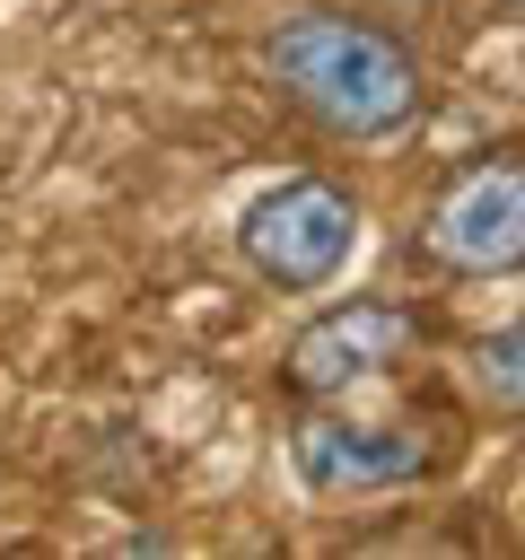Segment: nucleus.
<instances>
[{"instance_id":"6","label":"nucleus","mask_w":525,"mask_h":560,"mask_svg":"<svg viewBox=\"0 0 525 560\" xmlns=\"http://www.w3.org/2000/svg\"><path fill=\"white\" fill-rule=\"evenodd\" d=\"M464 394L490 420H525V324H499L464 350Z\"/></svg>"},{"instance_id":"8","label":"nucleus","mask_w":525,"mask_h":560,"mask_svg":"<svg viewBox=\"0 0 525 560\" xmlns=\"http://www.w3.org/2000/svg\"><path fill=\"white\" fill-rule=\"evenodd\" d=\"M516 516H525V499H516Z\"/></svg>"},{"instance_id":"4","label":"nucleus","mask_w":525,"mask_h":560,"mask_svg":"<svg viewBox=\"0 0 525 560\" xmlns=\"http://www.w3.org/2000/svg\"><path fill=\"white\" fill-rule=\"evenodd\" d=\"M420 315L411 306H394V298H341V306H324V315H306L298 332H289V350H280V385L298 394V402H332V394H350L359 376H385L402 350H420Z\"/></svg>"},{"instance_id":"7","label":"nucleus","mask_w":525,"mask_h":560,"mask_svg":"<svg viewBox=\"0 0 525 560\" xmlns=\"http://www.w3.org/2000/svg\"><path fill=\"white\" fill-rule=\"evenodd\" d=\"M508 18H525V0H508Z\"/></svg>"},{"instance_id":"5","label":"nucleus","mask_w":525,"mask_h":560,"mask_svg":"<svg viewBox=\"0 0 525 560\" xmlns=\"http://www.w3.org/2000/svg\"><path fill=\"white\" fill-rule=\"evenodd\" d=\"M289 464L315 499H368V490H402V481H429L446 464V438L429 429H368V420H341V411H306L289 429Z\"/></svg>"},{"instance_id":"2","label":"nucleus","mask_w":525,"mask_h":560,"mask_svg":"<svg viewBox=\"0 0 525 560\" xmlns=\"http://www.w3.org/2000/svg\"><path fill=\"white\" fill-rule=\"evenodd\" d=\"M236 254H245V271H254L262 289L315 298V289H332V280L350 271V254H359V201H350L341 184H324V175H289V184H271L262 201H245Z\"/></svg>"},{"instance_id":"1","label":"nucleus","mask_w":525,"mask_h":560,"mask_svg":"<svg viewBox=\"0 0 525 560\" xmlns=\"http://www.w3.org/2000/svg\"><path fill=\"white\" fill-rule=\"evenodd\" d=\"M254 61L332 140H394L420 114V96H429L411 44L394 26H376V18H350V9H298V18H280Z\"/></svg>"},{"instance_id":"3","label":"nucleus","mask_w":525,"mask_h":560,"mask_svg":"<svg viewBox=\"0 0 525 560\" xmlns=\"http://www.w3.org/2000/svg\"><path fill=\"white\" fill-rule=\"evenodd\" d=\"M420 254L438 271H455V280H508V271H525V158L516 149L464 158L438 184L429 219H420Z\"/></svg>"}]
</instances>
